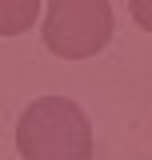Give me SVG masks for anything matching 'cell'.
<instances>
[{
	"label": "cell",
	"mask_w": 152,
	"mask_h": 160,
	"mask_svg": "<svg viewBox=\"0 0 152 160\" xmlns=\"http://www.w3.org/2000/svg\"><path fill=\"white\" fill-rule=\"evenodd\" d=\"M128 8H132V20L144 28V32H152V0H128Z\"/></svg>",
	"instance_id": "277c9868"
},
{
	"label": "cell",
	"mask_w": 152,
	"mask_h": 160,
	"mask_svg": "<svg viewBox=\"0 0 152 160\" xmlns=\"http://www.w3.org/2000/svg\"><path fill=\"white\" fill-rule=\"evenodd\" d=\"M16 152L24 160H88L92 128L80 104L64 96L32 100L16 120Z\"/></svg>",
	"instance_id": "6da1fadb"
},
{
	"label": "cell",
	"mask_w": 152,
	"mask_h": 160,
	"mask_svg": "<svg viewBox=\"0 0 152 160\" xmlns=\"http://www.w3.org/2000/svg\"><path fill=\"white\" fill-rule=\"evenodd\" d=\"M112 36L108 0H52L44 12V44L64 60L96 56Z\"/></svg>",
	"instance_id": "7a4b0ae2"
},
{
	"label": "cell",
	"mask_w": 152,
	"mask_h": 160,
	"mask_svg": "<svg viewBox=\"0 0 152 160\" xmlns=\"http://www.w3.org/2000/svg\"><path fill=\"white\" fill-rule=\"evenodd\" d=\"M36 12H40V0H0V32L4 36L28 32Z\"/></svg>",
	"instance_id": "3957f363"
}]
</instances>
